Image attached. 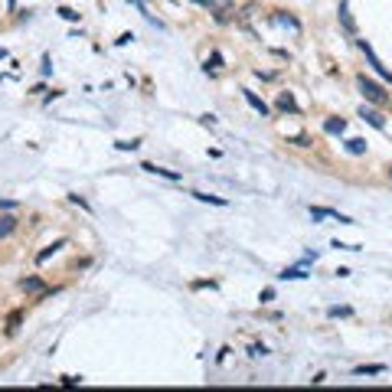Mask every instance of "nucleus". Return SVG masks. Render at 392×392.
Instances as JSON below:
<instances>
[{
  "label": "nucleus",
  "mask_w": 392,
  "mask_h": 392,
  "mask_svg": "<svg viewBox=\"0 0 392 392\" xmlns=\"http://www.w3.org/2000/svg\"><path fill=\"white\" fill-rule=\"evenodd\" d=\"M356 46H360V49H363V56H366V63L373 66V72H376V75H382V79H386L389 85H392V72H389V69L379 63V56H376V52H373V46H369L366 39H356Z\"/></svg>",
  "instance_id": "f257e3e1"
},
{
  "label": "nucleus",
  "mask_w": 392,
  "mask_h": 392,
  "mask_svg": "<svg viewBox=\"0 0 392 392\" xmlns=\"http://www.w3.org/2000/svg\"><path fill=\"white\" fill-rule=\"evenodd\" d=\"M360 92L366 95L369 101H376V105H382V101H386V92H382L373 79H366V75H360Z\"/></svg>",
  "instance_id": "f03ea898"
},
{
  "label": "nucleus",
  "mask_w": 392,
  "mask_h": 392,
  "mask_svg": "<svg viewBox=\"0 0 392 392\" xmlns=\"http://www.w3.org/2000/svg\"><path fill=\"white\" fill-rule=\"evenodd\" d=\"M311 216L314 219H337V222H343V226H353L350 216H343V212H337V209H324V206H311Z\"/></svg>",
  "instance_id": "7ed1b4c3"
},
{
  "label": "nucleus",
  "mask_w": 392,
  "mask_h": 392,
  "mask_svg": "<svg viewBox=\"0 0 392 392\" xmlns=\"http://www.w3.org/2000/svg\"><path fill=\"white\" fill-rule=\"evenodd\" d=\"M360 118H363V121H369V125H373V128H379V131L386 128V118H382L379 111H373V108H366V105L360 108Z\"/></svg>",
  "instance_id": "20e7f679"
},
{
  "label": "nucleus",
  "mask_w": 392,
  "mask_h": 392,
  "mask_svg": "<svg viewBox=\"0 0 392 392\" xmlns=\"http://www.w3.org/2000/svg\"><path fill=\"white\" fill-rule=\"evenodd\" d=\"M20 288H23V291H30V294H49V291H46V285H43L39 278H33V274L20 281Z\"/></svg>",
  "instance_id": "39448f33"
},
{
  "label": "nucleus",
  "mask_w": 392,
  "mask_h": 392,
  "mask_svg": "<svg viewBox=\"0 0 392 392\" xmlns=\"http://www.w3.org/2000/svg\"><path fill=\"white\" fill-rule=\"evenodd\" d=\"M324 131H327V134H347V121H343V118H327Z\"/></svg>",
  "instance_id": "423d86ee"
},
{
  "label": "nucleus",
  "mask_w": 392,
  "mask_h": 392,
  "mask_svg": "<svg viewBox=\"0 0 392 392\" xmlns=\"http://www.w3.org/2000/svg\"><path fill=\"white\" fill-rule=\"evenodd\" d=\"M141 170L157 174V177H167V180H180V174H177V170H163V167H154V163H141Z\"/></svg>",
  "instance_id": "0eeeda50"
},
{
  "label": "nucleus",
  "mask_w": 392,
  "mask_h": 392,
  "mask_svg": "<svg viewBox=\"0 0 392 392\" xmlns=\"http://www.w3.org/2000/svg\"><path fill=\"white\" fill-rule=\"evenodd\" d=\"M242 95H245V101H249V105H252V108H255V111H258V115H268V105H265V101H261V98H258V95H255V92H249V88H245V92H242Z\"/></svg>",
  "instance_id": "6e6552de"
},
{
  "label": "nucleus",
  "mask_w": 392,
  "mask_h": 392,
  "mask_svg": "<svg viewBox=\"0 0 392 392\" xmlns=\"http://www.w3.org/2000/svg\"><path fill=\"white\" fill-rule=\"evenodd\" d=\"M340 23H343V30H347L350 36H356V26H353V20H350V13H347V0L340 4Z\"/></svg>",
  "instance_id": "1a4fd4ad"
},
{
  "label": "nucleus",
  "mask_w": 392,
  "mask_h": 392,
  "mask_svg": "<svg viewBox=\"0 0 392 392\" xmlns=\"http://www.w3.org/2000/svg\"><path fill=\"white\" fill-rule=\"evenodd\" d=\"M13 229H17V219H13V216H0V239H7Z\"/></svg>",
  "instance_id": "9d476101"
},
{
  "label": "nucleus",
  "mask_w": 392,
  "mask_h": 392,
  "mask_svg": "<svg viewBox=\"0 0 392 392\" xmlns=\"http://www.w3.org/2000/svg\"><path fill=\"white\" fill-rule=\"evenodd\" d=\"M347 150H350V154H366V141L353 137V141H347Z\"/></svg>",
  "instance_id": "9b49d317"
},
{
  "label": "nucleus",
  "mask_w": 392,
  "mask_h": 392,
  "mask_svg": "<svg viewBox=\"0 0 392 392\" xmlns=\"http://www.w3.org/2000/svg\"><path fill=\"white\" fill-rule=\"evenodd\" d=\"M386 373V366H356V376H379Z\"/></svg>",
  "instance_id": "f8f14e48"
},
{
  "label": "nucleus",
  "mask_w": 392,
  "mask_h": 392,
  "mask_svg": "<svg viewBox=\"0 0 392 392\" xmlns=\"http://www.w3.org/2000/svg\"><path fill=\"white\" fill-rule=\"evenodd\" d=\"M199 203H212V206H226V199L222 196H206V193H193Z\"/></svg>",
  "instance_id": "ddd939ff"
},
{
  "label": "nucleus",
  "mask_w": 392,
  "mask_h": 392,
  "mask_svg": "<svg viewBox=\"0 0 392 392\" xmlns=\"http://www.w3.org/2000/svg\"><path fill=\"white\" fill-rule=\"evenodd\" d=\"M278 105L285 108V111H298V105H294V98H291V95H281V98H278Z\"/></svg>",
  "instance_id": "4468645a"
},
{
  "label": "nucleus",
  "mask_w": 392,
  "mask_h": 392,
  "mask_svg": "<svg viewBox=\"0 0 392 392\" xmlns=\"http://www.w3.org/2000/svg\"><path fill=\"white\" fill-rule=\"evenodd\" d=\"M281 278H285V281H288V278H307V271H304V268H288Z\"/></svg>",
  "instance_id": "2eb2a0df"
},
{
  "label": "nucleus",
  "mask_w": 392,
  "mask_h": 392,
  "mask_svg": "<svg viewBox=\"0 0 392 392\" xmlns=\"http://www.w3.org/2000/svg\"><path fill=\"white\" fill-rule=\"evenodd\" d=\"M278 23H281V26H291V30H301V23H298V20H294V17H285V13L278 17Z\"/></svg>",
  "instance_id": "dca6fc26"
},
{
  "label": "nucleus",
  "mask_w": 392,
  "mask_h": 392,
  "mask_svg": "<svg viewBox=\"0 0 392 392\" xmlns=\"http://www.w3.org/2000/svg\"><path fill=\"white\" fill-rule=\"evenodd\" d=\"M63 245H66V242H56V245H49L46 252H39V258H36V261H46V258L52 255V252H59V249H63Z\"/></svg>",
  "instance_id": "f3484780"
},
{
  "label": "nucleus",
  "mask_w": 392,
  "mask_h": 392,
  "mask_svg": "<svg viewBox=\"0 0 392 392\" xmlns=\"http://www.w3.org/2000/svg\"><path fill=\"white\" fill-rule=\"evenodd\" d=\"M20 327V314H10V320H7V330H10V333H13V330H17Z\"/></svg>",
  "instance_id": "a211bd4d"
},
{
  "label": "nucleus",
  "mask_w": 392,
  "mask_h": 392,
  "mask_svg": "<svg viewBox=\"0 0 392 392\" xmlns=\"http://www.w3.org/2000/svg\"><path fill=\"white\" fill-rule=\"evenodd\" d=\"M59 13H63L66 20H79V13H75V10H69V7H63V10H59Z\"/></svg>",
  "instance_id": "6ab92c4d"
},
{
  "label": "nucleus",
  "mask_w": 392,
  "mask_h": 392,
  "mask_svg": "<svg viewBox=\"0 0 392 392\" xmlns=\"http://www.w3.org/2000/svg\"><path fill=\"white\" fill-rule=\"evenodd\" d=\"M118 147H121V150H134L137 141H118Z\"/></svg>",
  "instance_id": "aec40b11"
},
{
  "label": "nucleus",
  "mask_w": 392,
  "mask_h": 392,
  "mask_svg": "<svg viewBox=\"0 0 392 392\" xmlns=\"http://www.w3.org/2000/svg\"><path fill=\"white\" fill-rule=\"evenodd\" d=\"M13 206H17L13 199H0V209H13Z\"/></svg>",
  "instance_id": "412c9836"
},
{
  "label": "nucleus",
  "mask_w": 392,
  "mask_h": 392,
  "mask_svg": "<svg viewBox=\"0 0 392 392\" xmlns=\"http://www.w3.org/2000/svg\"><path fill=\"white\" fill-rule=\"evenodd\" d=\"M193 4H199V7H209V10H212V7H216V0H193Z\"/></svg>",
  "instance_id": "4be33fe9"
},
{
  "label": "nucleus",
  "mask_w": 392,
  "mask_h": 392,
  "mask_svg": "<svg viewBox=\"0 0 392 392\" xmlns=\"http://www.w3.org/2000/svg\"><path fill=\"white\" fill-rule=\"evenodd\" d=\"M389 177H392V170H389Z\"/></svg>",
  "instance_id": "5701e85b"
}]
</instances>
